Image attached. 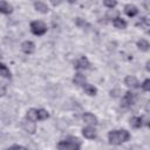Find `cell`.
Instances as JSON below:
<instances>
[{
	"label": "cell",
	"mask_w": 150,
	"mask_h": 150,
	"mask_svg": "<svg viewBox=\"0 0 150 150\" xmlns=\"http://www.w3.org/2000/svg\"><path fill=\"white\" fill-rule=\"evenodd\" d=\"M36 117L38 121H45L49 117V112L45 109H36Z\"/></svg>",
	"instance_id": "obj_18"
},
{
	"label": "cell",
	"mask_w": 150,
	"mask_h": 150,
	"mask_svg": "<svg viewBox=\"0 0 150 150\" xmlns=\"http://www.w3.org/2000/svg\"><path fill=\"white\" fill-rule=\"evenodd\" d=\"M34 8H35L38 12L42 13V14H47L48 11H49L48 6H47L45 2H42V1H35V2H34Z\"/></svg>",
	"instance_id": "obj_14"
},
{
	"label": "cell",
	"mask_w": 150,
	"mask_h": 150,
	"mask_svg": "<svg viewBox=\"0 0 150 150\" xmlns=\"http://www.w3.org/2000/svg\"><path fill=\"white\" fill-rule=\"evenodd\" d=\"M73 83L79 86V87H82L84 83H86V76L81 73H76L73 77Z\"/></svg>",
	"instance_id": "obj_16"
},
{
	"label": "cell",
	"mask_w": 150,
	"mask_h": 150,
	"mask_svg": "<svg viewBox=\"0 0 150 150\" xmlns=\"http://www.w3.org/2000/svg\"><path fill=\"white\" fill-rule=\"evenodd\" d=\"M21 125H22V129L26 131V132H28V134H35V131H36V125H35V122L34 121H30V120H23L22 121V123H21Z\"/></svg>",
	"instance_id": "obj_5"
},
{
	"label": "cell",
	"mask_w": 150,
	"mask_h": 150,
	"mask_svg": "<svg viewBox=\"0 0 150 150\" xmlns=\"http://www.w3.org/2000/svg\"><path fill=\"white\" fill-rule=\"evenodd\" d=\"M56 146L60 150H79L81 149V143L76 137H68L63 141H60Z\"/></svg>",
	"instance_id": "obj_2"
},
{
	"label": "cell",
	"mask_w": 150,
	"mask_h": 150,
	"mask_svg": "<svg viewBox=\"0 0 150 150\" xmlns=\"http://www.w3.org/2000/svg\"><path fill=\"white\" fill-rule=\"evenodd\" d=\"M136 26L137 27H141V28H148L149 27V20L146 16H143L137 22H136Z\"/></svg>",
	"instance_id": "obj_22"
},
{
	"label": "cell",
	"mask_w": 150,
	"mask_h": 150,
	"mask_svg": "<svg viewBox=\"0 0 150 150\" xmlns=\"http://www.w3.org/2000/svg\"><path fill=\"white\" fill-rule=\"evenodd\" d=\"M11 148H23L22 145H18V144H15V145H12Z\"/></svg>",
	"instance_id": "obj_29"
},
{
	"label": "cell",
	"mask_w": 150,
	"mask_h": 150,
	"mask_svg": "<svg viewBox=\"0 0 150 150\" xmlns=\"http://www.w3.org/2000/svg\"><path fill=\"white\" fill-rule=\"evenodd\" d=\"M130 139V134L125 129L120 130H111L108 132V141L112 145H120L122 143H125Z\"/></svg>",
	"instance_id": "obj_1"
},
{
	"label": "cell",
	"mask_w": 150,
	"mask_h": 150,
	"mask_svg": "<svg viewBox=\"0 0 150 150\" xmlns=\"http://www.w3.org/2000/svg\"><path fill=\"white\" fill-rule=\"evenodd\" d=\"M50 1V4L53 5V6H59L61 2H62V0H49Z\"/></svg>",
	"instance_id": "obj_27"
},
{
	"label": "cell",
	"mask_w": 150,
	"mask_h": 150,
	"mask_svg": "<svg viewBox=\"0 0 150 150\" xmlns=\"http://www.w3.org/2000/svg\"><path fill=\"white\" fill-rule=\"evenodd\" d=\"M21 50H22L25 54H32V53H34V50H35V45H34V42H33V41H28V40L23 41V42L21 43Z\"/></svg>",
	"instance_id": "obj_9"
},
{
	"label": "cell",
	"mask_w": 150,
	"mask_h": 150,
	"mask_svg": "<svg viewBox=\"0 0 150 150\" xmlns=\"http://www.w3.org/2000/svg\"><path fill=\"white\" fill-rule=\"evenodd\" d=\"M103 5L108 8H115L117 5V0H103Z\"/></svg>",
	"instance_id": "obj_23"
},
{
	"label": "cell",
	"mask_w": 150,
	"mask_h": 150,
	"mask_svg": "<svg viewBox=\"0 0 150 150\" xmlns=\"http://www.w3.org/2000/svg\"><path fill=\"white\" fill-rule=\"evenodd\" d=\"M124 13L130 16V18H134L135 15H137L138 13V8L135 6V5H131V4H128L124 6Z\"/></svg>",
	"instance_id": "obj_11"
},
{
	"label": "cell",
	"mask_w": 150,
	"mask_h": 150,
	"mask_svg": "<svg viewBox=\"0 0 150 150\" xmlns=\"http://www.w3.org/2000/svg\"><path fill=\"white\" fill-rule=\"evenodd\" d=\"M149 66H150V61H148V62L145 63V69H146L148 71H150V67H149Z\"/></svg>",
	"instance_id": "obj_28"
},
{
	"label": "cell",
	"mask_w": 150,
	"mask_h": 150,
	"mask_svg": "<svg viewBox=\"0 0 150 150\" xmlns=\"http://www.w3.org/2000/svg\"><path fill=\"white\" fill-rule=\"evenodd\" d=\"M82 135L88 139H94V138H96L97 134H96V130H95L94 125H88V127H84L82 129Z\"/></svg>",
	"instance_id": "obj_7"
},
{
	"label": "cell",
	"mask_w": 150,
	"mask_h": 150,
	"mask_svg": "<svg viewBox=\"0 0 150 150\" xmlns=\"http://www.w3.org/2000/svg\"><path fill=\"white\" fill-rule=\"evenodd\" d=\"M137 47H138V49H141V50H143V52H148L150 45H149V42H148L146 40L142 39V40H138V41H137Z\"/></svg>",
	"instance_id": "obj_19"
},
{
	"label": "cell",
	"mask_w": 150,
	"mask_h": 150,
	"mask_svg": "<svg viewBox=\"0 0 150 150\" xmlns=\"http://www.w3.org/2000/svg\"><path fill=\"white\" fill-rule=\"evenodd\" d=\"M134 102H135V95H134V93L127 91V93L123 95V97H122V105L125 107V108H128V107H130Z\"/></svg>",
	"instance_id": "obj_6"
},
{
	"label": "cell",
	"mask_w": 150,
	"mask_h": 150,
	"mask_svg": "<svg viewBox=\"0 0 150 150\" xmlns=\"http://www.w3.org/2000/svg\"><path fill=\"white\" fill-rule=\"evenodd\" d=\"M30 32L34 34V35H38V36H41L43 34L47 33V26L45 25V22L42 21H32L30 22Z\"/></svg>",
	"instance_id": "obj_3"
},
{
	"label": "cell",
	"mask_w": 150,
	"mask_h": 150,
	"mask_svg": "<svg viewBox=\"0 0 150 150\" xmlns=\"http://www.w3.org/2000/svg\"><path fill=\"white\" fill-rule=\"evenodd\" d=\"M67 1H68L69 4H75V2H76V0H67Z\"/></svg>",
	"instance_id": "obj_30"
},
{
	"label": "cell",
	"mask_w": 150,
	"mask_h": 150,
	"mask_svg": "<svg viewBox=\"0 0 150 150\" xmlns=\"http://www.w3.org/2000/svg\"><path fill=\"white\" fill-rule=\"evenodd\" d=\"M13 12V7L5 0L0 1V13L2 14H11Z\"/></svg>",
	"instance_id": "obj_13"
},
{
	"label": "cell",
	"mask_w": 150,
	"mask_h": 150,
	"mask_svg": "<svg viewBox=\"0 0 150 150\" xmlns=\"http://www.w3.org/2000/svg\"><path fill=\"white\" fill-rule=\"evenodd\" d=\"M74 67H75L76 69H82V70L89 69V68H90V62H89V60H88L86 56H81L80 59H77V60L75 61Z\"/></svg>",
	"instance_id": "obj_4"
},
{
	"label": "cell",
	"mask_w": 150,
	"mask_h": 150,
	"mask_svg": "<svg viewBox=\"0 0 150 150\" xmlns=\"http://www.w3.org/2000/svg\"><path fill=\"white\" fill-rule=\"evenodd\" d=\"M82 88H83L84 93L88 94L89 96H95V95L97 94V89H96L94 86L89 84V83H84V84L82 86Z\"/></svg>",
	"instance_id": "obj_17"
},
{
	"label": "cell",
	"mask_w": 150,
	"mask_h": 150,
	"mask_svg": "<svg viewBox=\"0 0 150 150\" xmlns=\"http://www.w3.org/2000/svg\"><path fill=\"white\" fill-rule=\"evenodd\" d=\"M75 25L79 26V27H81V28H84V27L89 26V25H88L83 19H81V18H76V19H75Z\"/></svg>",
	"instance_id": "obj_24"
},
{
	"label": "cell",
	"mask_w": 150,
	"mask_h": 150,
	"mask_svg": "<svg viewBox=\"0 0 150 150\" xmlns=\"http://www.w3.org/2000/svg\"><path fill=\"white\" fill-rule=\"evenodd\" d=\"M112 25H114L115 28L124 29L128 23H127V21H125L124 19H122V18H120V16H116V18H114V20H112Z\"/></svg>",
	"instance_id": "obj_15"
},
{
	"label": "cell",
	"mask_w": 150,
	"mask_h": 150,
	"mask_svg": "<svg viewBox=\"0 0 150 150\" xmlns=\"http://www.w3.org/2000/svg\"><path fill=\"white\" fill-rule=\"evenodd\" d=\"M124 84H125L128 88H130V89H136V88L139 87L138 80H137L135 76H131V75H129V76H127V77L124 79Z\"/></svg>",
	"instance_id": "obj_10"
},
{
	"label": "cell",
	"mask_w": 150,
	"mask_h": 150,
	"mask_svg": "<svg viewBox=\"0 0 150 150\" xmlns=\"http://www.w3.org/2000/svg\"><path fill=\"white\" fill-rule=\"evenodd\" d=\"M26 118L36 122V121H38V117H36V109H35V108L28 109V110H27V114H26Z\"/></svg>",
	"instance_id": "obj_21"
},
{
	"label": "cell",
	"mask_w": 150,
	"mask_h": 150,
	"mask_svg": "<svg viewBox=\"0 0 150 150\" xmlns=\"http://www.w3.org/2000/svg\"><path fill=\"white\" fill-rule=\"evenodd\" d=\"M6 91H7V87H6V84H5V83H0V97L5 96Z\"/></svg>",
	"instance_id": "obj_26"
},
{
	"label": "cell",
	"mask_w": 150,
	"mask_h": 150,
	"mask_svg": "<svg viewBox=\"0 0 150 150\" xmlns=\"http://www.w3.org/2000/svg\"><path fill=\"white\" fill-rule=\"evenodd\" d=\"M141 87H142V89H143L144 91H149V90H150V80H149V79L144 80V82L141 84Z\"/></svg>",
	"instance_id": "obj_25"
},
{
	"label": "cell",
	"mask_w": 150,
	"mask_h": 150,
	"mask_svg": "<svg viewBox=\"0 0 150 150\" xmlns=\"http://www.w3.org/2000/svg\"><path fill=\"white\" fill-rule=\"evenodd\" d=\"M143 125V117L141 116H134L130 118V127L134 129H138Z\"/></svg>",
	"instance_id": "obj_12"
},
{
	"label": "cell",
	"mask_w": 150,
	"mask_h": 150,
	"mask_svg": "<svg viewBox=\"0 0 150 150\" xmlns=\"http://www.w3.org/2000/svg\"><path fill=\"white\" fill-rule=\"evenodd\" d=\"M82 120L84 121V123H87L88 125H97L98 121H97V117L95 115H93L91 112H84L82 115Z\"/></svg>",
	"instance_id": "obj_8"
},
{
	"label": "cell",
	"mask_w": 150,
	"mask_h": 150,
	"mask_svg": "<svg viewBox=\"0 0 150 150\" xmlns=\"http://www.w3.org/2000/svg\"><path fill=\"white\" fill-rule=\"evenodd\" d=\"M0 75L2 77H6V79H9L11 77V71L8 69V67L4 63H0Z\"/></svg>",
	"instance_id": "obj_20"
}]
</instances>
